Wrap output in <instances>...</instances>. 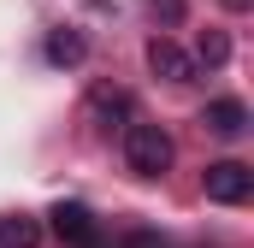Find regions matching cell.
Segmentation results:
<instances>
[{"label": "cell", "instance_id": "obj_1", "mask_svg": "<svg viewBox=\"0 0 254 248\" xmlns=\"http://www.w3.org/2000/svg\"><path fill=\"white\" fill-rule=\"evenodd\" d=\"M172 136L160 124H125V166L136 178H166L172 172Z\"/></svg>", "mask_w": 254, "mask_h": 248}, {"label": "cell", "instance_id": "obj_2", "mask_svg": "<svg viewBox=\"0 0 254 248\" xmlns=\"http://www.w3.org/2000/svg\"><path fill=\"white\" fill-rule=\"evenodd\" d=\"M201 189H207V201H219V207H243L254 195V172L243 160H213V166L201 172Z\"/></svg>", "mask_w": 254, "mask_h": 248}, {"label": "cell", "instance_id": "obj_3", "mask_svg": "<svg viewBox=\"0 0 254 248\" xmlns=\"http://www.w3.org/2000/svg\"><path fill=\"white\" fill-rule=\"evenodd\" d=\"M48 219H54L60 243H71V248H101V225H95V213H89L83 201H60Z\"/></svg>", "mask_w": 254, "mask_h": 248}, {"label": "cell", "instance_id": "obj_4", "mask_svg": "<svg viewBox=\"0 0 254 248\" xmlns=\"http://www.w3.org/2000/svg\"><path fill=\"white\" fill-rule=\"evenodd\" d=\"M148 71H154V77H166V83H190V77H195V60L178 48V42L154 36V42H148Z\"/></svg>", "mask_w": 254, "mask_h": 248}, {"label": "cell", "instance_id": "obj_5", "mask_svg": "<svg viewBox=\"0 0 254 248\" xmlns=\"http://www.w3.org/2000/svg\"><path fill=\"white\" fill-rule=\"evenodd\" d=\"M201 124H207L213 136H243V130H249V107H243V101H231V95H225V101H207Z\"/></svg>", "mask_w": 254, "mask_h": 248}, {"label": "cell", "instance_id": "obj_6", "mask_svg": "<svg viewBox=\"0 0 254 248\" xmlns=\"http://www.w3.org/2000/svg\"><path fill=\"white\" fill-rule=\"evenodd\" d=\"M36 237H42V231H36L30 213H6V219H0V248H36Z\"/></svg>", "mask_w": 254, "mask_h": 248}, {"label": "cell", "instance_id": "obj_7", "mask_svg": "<svg viewBox=\"0 0 254 248\" xmlns=\"http://www.w3.org/2000/svg\"><path fill=\"white\" fill-rule=\"evenodd\" d=\"M83 54H89V42H83L77 30H54V36H48V60L54 65H83Z\"/></svg>", "mask_w": 254, "mask_h": 248}, {"label": "cell", "instance_id": "obj_8", "mask_svg": "<svg viewBox=\"0 0 254 248\" xmlns=\"http://www.w3.org/2000/svg\"><path fill=\"white\" fill-rule=\"evenodd\" d=\"M89 113L107 119V130H113V119H125V113H130V95H125V89H95V95H89Z\"/></svg>", "mask_w": 254, "mask_h": 248}, {"label": "cell", "instance_id": "obj_9", "mask_svg": "<svg viewBox=\"0 0 254 248\" xmlns=\"http://www.w3.org/2000/svg\"><path fill=\"white\" fill-rule=\"evenodd\" d=\"M195 60H201V65H225V60H231V42H225L219 30H207L201 48H195Z\"/></svg>", "mask_w": 254, "mask_h": 248}, {"label": "cell", "instance_id": "obj_10", "mask_svg": "<svg viewBox=\"0 0 254 248\" xmlns=\"http://www.w3.org/2000/svg\"><path fill=\"white\" fill-rule=\"evenodd\" d=\"M154 12H160L166 24H178V18H184V0H154Z\"/></svg>", "mask_w": 254, "mask_h": 248}, {"label": "cell", "instance_id": "obj_11", "mask_svg": "<svg viewBox=\"0 0 254 248\" xmlns=\"http://www.w3.org/2000/svg\"><path fill=\"white\" fill-rule=\"evenodd\" d=\"M119 248H160V237H148V231H136V237H125Z\"/></svg>", "mask_w": 254, "mask_h": 248}, {"label": "cell", "instance_id": "obj_12", "mask_svg": "<svg viewBox=\"0 0 254 248\" xmlns=\"http://www.w3.org/2000/svg\"><path fill=\"white\" fill-rule=\"evenodd\" d=\"M225 6H231V12H249V6H254V0H225Z\"/></svg>", "mask_w": 254, "mask_h": 248}]
</instances>
